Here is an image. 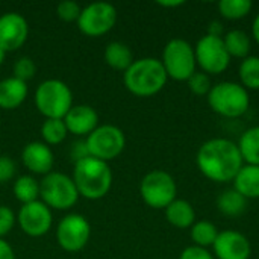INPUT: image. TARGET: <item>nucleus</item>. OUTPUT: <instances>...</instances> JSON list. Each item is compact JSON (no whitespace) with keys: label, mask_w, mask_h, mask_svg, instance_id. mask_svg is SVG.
<instances>
[{"label":"nucleus","mask_w":259,"mask_h":259,"mask_svg":"<svg viewBox=\"0 0 259 259\" xmlns=\"http://www.w3.org/2000/svg\"><path fill=\"white\" fill-rule=\"evenodd\" d=\"M200 173L217 184L232 182L244 165L237 143L228 138H212L205 141L196 155Z\"/></svg>","instance_id":"f257e3e1"},{"label":"nucleus","mask_w":259,"mask_h":259,"mask_svg":"<svg viewBox=\"0 0 259 259\" xmlns=\"http://www.w3.org/2000/svg\"><path fill=\"white\" fill-rule=\"evenodd\" d=\"M73 182L79 196L88 200L103 199L112 187V171L108 162L87 156L74 162Z\"/></svg>","instance_id":"f03ea898"},{"label":"nucleus","mask_w":259,"mask_h":259,"mask_svg":"<svg viewBox=\"0 0 259 259\" xmlns=\"http://www.w3.org/2000/svg\"><path fill=\"white\" fill-rule=\"evenodd\" d=\"M167 73L161 59L141 58L123 73V82L129 93L137 97H152L158 94L167 83Z\"/></svg>","instance_id":"7ed1b4c3"},{"label":"nucleus","mask_w":259,"mask_h":259,"mask_svg":"<svg viewBox=\"0 0 259 259\" xmlns=\"http://www.w3.org/2000/svg\"><path fill=\"white\" fill-rule=\"evenodd\" d=\"M206 99L209 108L225 118L243 117L250 106L249 91L241 83L232 80L212 85Z\"/></svg>","instance_id":"20e7f679"},{"label":"nucleus","mask_w":259,"mask_h":259,"mask_svg":"<svg viewBox=\"0 0 259 259\" xmlns=\"http://www.w3.org/2000/svg\"><path fill=\"white\" fill-rule=\"evenodd\" d=\"M35 105L46 118H64L73 108V93L65 82L47 79L36 88Z\"/></svg>","instance_id":"39448f33"},{"label":"nucleus","mask_w":259,"mask_h":259,"mask_svg":"<svg viewBox=\"0 0 259 259\" xmlns=\"http://www.w3.org/2000/svg\"><path fill=\"white\" fill-rule=\"evenodd\" d=\"M161 62L167 76L173 80L187 82L197 71L194 47L182 38H173L165 44Z\"/></svg>","instance_id":"423d86ee"},{"label":"nucleus","mask_w":259,"mask_h":259,"mask_svg":"<svg viewBox=\"0 0 259 259\" xmlns=\"http://www.w3.org/2000/svg\"><path fill=\"white\" fill-rule=\"evenodd\" d=\"M39 197L41 202L50 209L67 211L76 205L80 196L73 182V178L64 173L50 171L39 182Z\"/></svg>","instance_id":"0eeeda50"},{"label":"nucleus","mask_w":259,"mask_h":259,"mask_svg":"<svg viewBox=\"0 0 259 259\" xmlns=\"http://www.w3.org/2000/svg\"><path fill=\"white\" fill-rule=\"evenodd\" d=\"M140 194L147 206L153 209H165L173 200H176L178 187L170 173L164 170H152L141 179Z\"/></svg>","instance_id":"6e6552de"},{"label":"nucleus","mask_w":259,"mask_h":259,"mask_svg":"<svg viewBox=\"0 0 259 259\" xmlns=\"http://www.w3.org/2000/svg\"><path fill=\"white\" fill-rule=\"evenodd\" d=\"M90 156L109 162L121 155L126 146L123 131L114 124L97 126L85 140Z\"/></svg>","instance_id":"1a4fd4ad"},{"label":"nucleus","mask_w":259,"mask_h":259,"mask_svg":"<svg viewBox=\"0 0 259 259\" xmlns=\"http://www.w3.org/2000/svg\"><path fill=\"white\" fill-rule=\"evenodd\" d=\"M194 55L200 71L209 76L225 73L232 59L225 47L223 38L212 35H205L197 41L194 47Z\"/></svg>","instance_id":"9d476101"},{"label":"nucleus","mask_w":259,"mask_h":259,"mask_svg":"<svg viewBox=\"0 0 259 259\" xmlns=\"http://www.w3.org/2000/svg\"><path fill=\"white\" fill-rule=\"evenodd\" d=\"M117 23V9L108 2H96L85 6L79 15V30L91 38L108 33Z\"/></svg>","instance_id":"9b49d317"},{"label":"nucleus","mask_w":259,"mask_h":259,"mask_svg":"<svg viewBox=\"0 0 259 259\" xmlns=\"http://www.w3.org/2000/svg\"><path fill=\"white\" fill-rule=\"evenodd\" d=\"M91 226L87 217L80 214L65 215L56 228V241L65 252L82 250L90 240Z\"/></svg>","instance_id":"f8f14e48"},{"label":"nucleus","mask_w":259,"mask_h":259,"mask_svg":"<svg viewBox=\"0 0 259 259\" xmlns=\"http://www.w3.org/2000/svg\"><path fill=\"white\" fill-rule=\"evenodd\" d=\"M17 222L20 229L32 238H39L46 235L53 223L52 211L41 200L23 205L17 214Z\"/></svg>","instance_id":"ddd939ff"},{"label":"nucleus","mask_w":259,"mask_h":259,"mask_svg":"<svg viewBox=\"0 0 259 259\" xmlns=\"http://www.w3.org/2000/svg\"><path fill=\"white\" fill-rule=\"evenodd\" d=\"M29 24L18 12H6L0 15V47L5 52L18 50L27 39Z\"/></svg>","instance_id":"4468645a"},{"label":"nucleus","mask_w":259,"mask_h":259,"mask_svg":"<svg viewBox=\"0 0 259 259\" xmlns=\"http://www.w3.org/2000/svg\"><path fill=\"white\" fill-rule=\"evenodd\" d=\"M212 249L217 259H249L252 255V246L247 237L234 229L219 232Z\"/></svg>","instance_id":"2eb2a0df"},{"label":"nucleus","mask_w":259,"mask_h":259,"mask_svg":"<svg viewBox=\"0 0 259 259\" xmlns=\"http://www.w3.org/2000/svg\"><path fill=\"white\" fill-rule=\"evenodd\" d=\"M21 161L30 173L42 176L49 175L55 164L52 149L41 141H32L24 146L21 152Z\"/></svg>","instance_id":"dca6fc26"},{"label":"nucleus","mask_w":259,"mask_h":259,"mask_svg":"<svg viewBox=\"0 0 259 259\" xmlns=\"http://www.w3.org/2000/svg\"><path fill=\"white\" fill-rule=\"evenodd\" d=\"M68 134L77 137H88L99 126V115L93 106L73 105V108L64 117Z\"/></svg>","instance_id":"f3484780"},{"label":"nucleus","mask_w":259,"mask_h":259,"mask_svg":"<svg viewBox=\"0 0 259 259\" xmlns=\"http://www.w3.org/2000/svg\"><path fill=\"white\" fill-rule=\"evenodd\" d=\"M27 97V85L17 77L0 80V109L11 111L18 108Z\"/></svg>","instance_id":"a211bd4d"},{"label":"nucleus","mask_w":259,"mask_h":259,"mask_svg":"<svg viewBox=\"0 0 259 259\" xmlns=\"http://www.w3.org/2000/svg\"><path fill=\"white\" fill-rule=\"evenodd\" d=\"M167 222L178 229H188L196 223V211L193 205L184 199L173 200L165 209Z\"/></svg>","instance_id":"6ab92c4d"},{"label":"nucleus","mask_w":259,"mask_h":259,"mask_svg":"<svg viewBox=\"0 0 259 259\" xmlns=\"http://www.w3.org/2000/svg\"><path fill=\"white\" fill-rule=\"evenodd\" d=\"M232 182L244 199H259V165L244 164Z\"/></svg>","instance_id":"aec40b11"},{"label":"nucleus","mask_w":259,"mask_h":259,"mask_svg":"<svg viewBox=\"0 0 259 259\" xmlns=\"http://www.w3.org/2000/svg\"><path fill=\"white\" fill-rule=\"evenodd\" d=\"M103 58H105V62L111 68L118 70V71H126L132 65V62L135 61L131 47L124 42H120V41L109 42L105 47Z\"/></svg>","instance_id":"412c9836"},{"label":"nucleus","mask_w":259,"mask_h":259,"mask_svg":"<svg viewBox=\"0 0 259 259\" xmlns=\"http://www.w3.org/2000/svg\"><path fill=\"white\" fill-rule=\"evenodd\" d=\"M223 42H225V47L231 58L244 59V58L250 56L252 44H250V38H249L247 32H244L241 29L228 30L223 35Z\"/></svg>","instance_id":"4be33fe9"},{"label":"nucleus","mask_w":259,"mask_h":259,"mask_svg":"<svg viewBox=\"0 0 259 259\" xmlns=\"http://www.w3.org/2000/svg\"><path fill=\"white\" fill-rule=\"evenodd\" d=\"M237 146L244 164L259 165V126L244 131Z\"/></svg>","instance_id":"5701e85b"},{"label":"nucleus","mask_w":259,"mask_h":259,"mask_svg":"<svg viewBox=\"0 0 259 259\" xmlns=\"http://www.w3.org/2000/svg\"><path fill=\"white\" fill-rule=\"evenodd\" d=\"M247 206V199H244L237 190H225L217 197V209L226 217H240Z\"/></svg>","instance_id":"b1692460"},{"label":"nucleus","mask_w":259,"mask_h":259,"mask_svg":"<svg viewBox=\"0 0 259 259\" xmlns=\"http://www.w3.org/2000/svg\"><path fill=\"white\" fill-rule=\"evenodd\" d=\"M12 190H14L15 199L21 205H27V203L36 202L38 197H39V182L33 176H30V175L20 176L14 182Z\"/></svg>","instance_id":"393cba45"},{"label":"nucleus","mask_w":259,"mask_h":259,"mask_svg":"<svg viewBox=\"0 0 259 259\" xmlns=\"http://www.w3.org/2000/svg\"><path fill=\"white\" fill-rule=\"evenodd\" d=\"M190 235H191V240L194 243L193 246L208 249V247L214 246V243L219 237V231H217L214 223L206 222V220H200V222H196L190 228Z\"/></svg>","instance_id":"a878e982"},{"label":"nucleus","mask_w":259,"mask_h":259,"mask_svg":"<svg viewBox=\"0 0 259 259\" xmlns=\"http://www.w3.org/2000/svg\"><path fill=\"white\" fill-rule=\"evenodd\" d=\"M240 83L247 91H256L259 90V56L250 55L244 58L238 68Z\"/></svg>","instance_id":"bb28decb"},{"label":"nucleus","mask_w":259,"mask_h":259,"mask_svg":"<svg viewBox=\"0 0 259 259\" xmlns=\"http://www.w3.org/2000/svg\"><path fill=\"white\" fill-rule=\"evenodd\" d=\"M68 135V129L65 126L64 118H46L41 126V137L42 143H46L49 147L61 144Z\"/></svg>","instance_id":"cd10ccee"},{"label":"nucleus","mask_w":259,"mask_h":259,"mask_svg":"<svg viewBox=\"0 0 259 259\" xmlns=\"http://www.w3.org/2000/svg\"><path fill=\"white\" fill-rule=\"evenodd\" d=\"M250 0H220L219 12L226 20H241L252 11Z\"/></svg>","instance_id":"c85d7f7f"},{"label":"nucleus","mask_w":259,"mask_h":259,"mask_svg":"<svg viewBox=\"0 0 259 259\" xmlns=\"http://www.w3.org/2000/svg\"><path fill=\"white\" fill-rule=\"evenodd\" d=\"M188 88L193 94L196 96H208L211 88H212V83H211V77L209 74L203 73V71H196L188 80Z\"/></svg>","instance_id":"c756f323"},{"label":"nucleus","mask_w":259,"mask_h":259,"mask_svg":"<svg viewBox=\"0 0 259 259\" xmlns=\"http://www.w3.org/2000/svg\"><path fill=\"white\" fill-rule=\"evenodd\" d=\"M80 12H82V8L79 6V3H76L73 0H64V2L58 3V6H56V15L65 23H71V21L77 23Z\"/></svg>","instance_id":"7c9ffc66"},{"label":"nucleus","mask_w":259,"mask_h":259,"mask_svg":"<svg viewBox=\"0 0 259 259\" xmlns=\"http://www.w3.org/2000/svg\"><path fill=\"white\" fill-rule=\"evenodd\" d=\"M35 71H36V65L35 62L27 58V56H23L20 58L15 64H14V77H17L18 80H23V82H27L29 79H32L35 76Z\"/></svg>","instance_id":"2f4dec72"},{"label":"nucleus","mask_w":259,"mask_h":259,"mask_svg":"<svg viewBox=\"0 0 259 259\" xmlns=\"http://www.w3.org/2000/svg\"><path fill=\"white\" fill-rule=\"evenodd\" d=\"M17 222V215L14 214V211L9 206L0 205V240H3V237H6L14 225Z\"/></svg>","instance_id":"473e14b6"},{"label":"nucleus","mask_w":259,"mask_h":259,"mask_svg":"<svg viewBox=\"0 0 259 259\" xmlns=\"http://www.w3.org/2000/svg\"><path fill=\"white\" fill-rule=\"evenodd\" d=\"M15 164L14 161L6 156V155H2L0 156V184H5V182H9L14 176H15Z\"/></svg>","instance_id":"72a5a7b5"},{"label":"nucleus","mask_w":259,"mask_h":259,"mask_svg":"<svg viewBox=\"0 0 259 259\" xmlns=\"http://www.w3.org/2000/svg\"><path fill=\"white\" fill-rule=\"evenodd\" d=\"M179 259H214L212 253L208 249H202L197 246H190L182 250Z\"/></svg>","instance_id":"f704fd0d"},{"label":"nucleus","mask_w":259,"mask_h":259,"mask_svg":"<svg viewBox=\"0 0 259 259\" xmlns=\"http://www.w3.org/2000/svg\"><path fill=\"white\" fill-rule=\"evenodd\" d=\"M87 156H90V153H88L85 140L83 141H76L73 144V147H71V159H74V162H77V161H80V159H83Z\"/></svg>","instance_id":"c9c22d12"},{"label":"nucleus","mask_w":259,"mask_h":259,"mask_svg":"<svg viewBox=\"0 0 259 259\" xmlns=\"http://www.w3.org/2000/svg\"><path fill=\"white\" fill-rule=\"evenodd\" d=\"M206 35H212V36H219V38H223L225 35V27L220 21L214 20L208 24V30H206Z\"/></svg>","instance_id":"e433bc0d"},{"label":"nucleus","mask_w":259,"mask_h":259,"mask_svg":"<svg viewBox=\"0 0 259 259\" xmlns=\"http://www.w3.org/2000/svg\"><path fill=\"white\" fill-rule=\"evenodd\" d=\"M0 259H15L12 247L5 240H0Z\"/></svg>","instance_id":"4c0bfd02"},{"label":"nucleus","mask_w":259,"mask_h":259,"mask_svg":"<svg viewBox=\"0 0 259 259\" xmlns=\"http://www.w3.org/2000/svg\"><path fill=\"white\" fill-rule=\"evenodd\" d=\"M184 3L185 2H182V0H171V2L164 0V2H158V5L162 6V8H178V6H182Z\"/></svg>","instance_id":"58836bf2"},{"label":"nucleus","mask_w":259,"mask_h":259,"mask_svg":"<svg viewBox=\"0 0 259 259\" xmlns=\"http://www.w3.org/2000/svg\"><path fill=\"white\" fill-rule=\"evenodd\" d=\"M252 35H253L255 41L259 44V14L255 17V20L252 23Z\"/></svg>","instance_id":"ea45409f"},{"label":"nucleus","mask_w":259,"mask_h":259,"mask_svg":"<svg viewBox=\"0 0 259 259\" xmlns=\"http://www.w3.org/2000/svg\"><path fill=\"white\" fill-rule=\"evenodd\" d=\"M5 58H6V52L0 47V65L3 64V61H5Z\"/></svg>","instance_id":"a19ab883"}]
</instances>
